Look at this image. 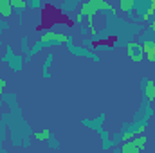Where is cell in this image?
<instances>
[{
	"label": "cell",
	"mask_w": 155,
	"mask_h": 153,
	"mask_svg": "<svg viewBox=\"0 0 155 153\" xmlns=\"http://www.w3.org/2000/svg\"><path fill=\"white\" fill-rule=\"evenodd\" d=\"M67 40H69V34L56 33V31H52V29H51V31H41V33H40L38 43L29 49L25 60H31L40 49H43V47H47V45H63V43H67Z\"/></svg>",
	"instance_id": "cell-1"
},
{
	"label": "cell",
	"mask_w": 155,
	"mask_h": 153,
	"mask_svg": "<svg viewBox=\"0 0 155 153\" xmlns=\"http://www.w3.org/2000/svg\"><path fill=\"white\" fill-rule=\"evenodd\" d=\"M2 61L7 63L13 72H20V70L24 69V58L18 56V54H15L11 45H5V54L2 56Z\"/></svg>",
	"instance_id": "cell-2"
},
{
	"label": "cell",
	"mask_w": 155,
	"mask_h": 153,
	"mask_svg": "<svg viewBox=\"0 0 155 153\" xmlns=\"http://www.w3.org/2000/svg\"><path fill=\"white\" fill-rule=\"evenodd\" d=\"M126 52H128V58L134 61V63H143L146 58H144V50H143V45L139 41H126Z\"/></svg>",
	"instance_id": "cell-3"
},
{
	"label": "cell",
	"mask_w": 155,
	"mask_h": 153,
	"mask_svg": "<svg viewBox=\"0 0 155 153\" xmlns=\"http://www.w3.org/2000/svg\"><path fill=\"white\" fill-rule=\"evenodd\" d=\"M67 49L74 54V56H83V58H90V60H94L96 63L99 61V56L96 54V52H92L90 49H87V47H76L74 45V41H72V36H69V40H67Z\"/></svg>",
	"instance_id": "cell-4"
},
{
	"label": "cell",
	"mask_w": 155,
	"mask_h": 153,
	"mask_svg": "<svg viewBox=\"0 0 155 153\" xmlns=\"http://www.w3.org/2000/svg\"><path fill=\"white\" fill-rule=\"evenodd\" d=\"M141 88H143V96L146 101H155V81L150 77H143L141 79Z\"/></svg>",
	"instance_id": "cell-5"
},
{
	"label": "cell",
	"mask_w": 155,
	"mask_h": 153,
	"mask_svg": "<svg viewBox=\"0 0 155 153\" xmlns=\"http://www.w3.org/2000/svg\"><path fill=\"white\" fill-rule=\"evenodd\" d=\"M141 45H143V50H144V58L148 61L155 63V40H143Z\"/></svg>",
	"instance_id": "cell-6"
},
{
	"label": "cell",
	"mask_w": 155,
	"mask_h": 153,
	"mask_svg": "<svg viewBox=\"0 0 155 153\" xmlns=\"http://www.w3.org/2000/svg\"><path fill=\"white\" fill-rule=\"evenodd\" d=\"M144 150L134 141V139H130V141H124V144L121 146V153H143Z\"/></svg>",
	"instance_id": "cell-7"
},
{
	"label": "cell",
	"mask_w": 155,
	"mask_h": 153,
	"mask_svg": "<svg viewBox=\"0 0 155 153\" xmlns=\"http://www.w3.org/2000/svg\"><path fill=\"white\" fill-rule=\"evenodd\" d=\"M105 119H107V115L105 114H101L97 119H83L81 122H83V126H87V128H92V130H99L101 128V124L105 122Z\"/></svg>",
	"instance_id": "cell-8"
},
{
	"label": "cell",
	"mask_w": 155,
	"mask_h": 153,
	"mask_svg": "<svg viewBox=\"0 0 155 153\" xmlns=\"http://www.w3.org/2000/svg\"><path fill=\"white\" fill-rule=\"evenodd\" d=\"M52 60H54V54L49 52L43 60V67H41V77L43 79H49L51 77V65H52Z\"/></svg>",
	"instance_id": "cell-9"
},
{
	"label": "cell",
	"mask_w": 155,
	"mask_h": 153,
	"mask_svg": "<svg viewBox=\"0 0 155 153\" xmlns=\"http://www.w3.org/2000/svg\"><path fill=\"white\" fill-rule=\"evenodd\" d=\"M13 13H15V9L11 5V0H0V16L9 18V16H13Z\"/></svg>",
	"instance_id": "cell-10"
},
{
	"label": "cell",
	"mask_w": 155,
	"mask_h": 153,
	"mask_svg": "<svg viewBox=\"0 0 155 153\" xmlns=\"http://www.w3.org/2000/svg\"><path fill=\"white\" fill-rule=\"evenodd\" d=\"M11 5H13V9H15V13H18L20 16H22V13L27 9V0H11Z\"/></svg>",
	"instance_id": "cell-11"
},
{
	"label": "cell",
	"mask_w": 155,
	"mask_h": 153,
	"mask_svg": "<svg viewBox=\"0 0 155 153\" xmlns=\"http://www.w3.org/2000/svg\"><path fill=\"white\" fill-rule=\"evenodd\" d=\"M119 9L123 13H128V11L135 9V2L134 0H119Z\"/></svg>",
	"instance_id": "cell-12"
},
{
	"label": "cell",
	"mask_w": 155,
	"mask_h": 153,
	"mask_svg": "<svg viewBox=\"0 0 155 153\" xmlns=\"http://www.w3.org/2000/svg\"><path fill=\"white\" fill-rule=\"evenodd\" d=\"M52 133L49 132V130H40V132H35V139L40 141V142H43V141H49V137H51Z\"/></svg>",
	"instance_id": "cell-13"
},
{
	"label": "cell",
	"mask_w": 155,
	"mask_h": 153,
	"mask_svg": "<svg viewBox=\"0 0 155 153\" xmlns=\"http://www.w3.org/2000/svg\"><path fill=\"white\" fill-rule=\"evenodd\" d=\"M76 4H78V0H65L63 5H61V11L63 13H71L72 9H76Z\"/></svg>",
	"instance_id": "cell-14"
},
{
	"label": "cell",
	"mask_w": 155,
	"mask_h": 153,
	"mask_svg": "<svg viewBox=\"0 0 155 153\" xmlns=\"http://www.w3.org/2000/svg\"><path fill=\"white\" fill-rule=\"evenodd\" d=\"M4 101H5L7 105H11L15 112H18V106H16V94H7V96L4 97Z\"/></svg>",
	"instance_id": "cell-15"
},
{
	"label": "cell",
	"mask_w": 155,
	"mask_h": 153,
	"mask_svg": "<svg viewBox=\"0 0 155 153\" xmlns=\"http://www.w3.org/2000/svg\"><path fill=\"white\" fill-rule=\"evenodd\" d=\"M83 20H85V16H83L79 11H78L76 15H72V24H74V25H79V24H83Z\"/></svg>",
	"instance_id": "cell-16"
},
{
	"label": "cell",
	"mask_w": 155,
	"mask_h": 153,
	"mask_svg": "<svg viewBox=\"0 0 155 153\" xmlns=\"http://www.w3.org/2000/svg\"><path fill=\"white\" fill-rule=\"evenodd\" d=\"M22 49H24V52H25V56H27V52H29V41H27L25 36L22 38Z\"/></svg>",
	"instance_id": "cell-17"
},
{
	"label": "cell",
	"mask_w": 155,
	"mask_h": 153,
	"mask_svg": "<svg viewBox=\"0 0 155 153\" xmlns=\"http://www.w3.org/2000/svg\"><path fill=\"white\" fill-rule=\"evenodd\" d=\"M83 45H85V47H87V49H94V41H92V40H83Z\"/></svg>",
	"instance_id": "cell-18"
},
{
	"label": "cell",
	"mask_w": 155,
	"mask_h": 153,
	"mask_svg": "<svg viewBox=\"0 0 155 153\" xmlns=\"http://www.w3.org/2000/svg\"><path fill=\"white\" fill-rule=\"evenodd\" d=\"M5 92V79L4 77H0V96Z\"/></svg>",
	"instance_id": "cell-19"
},
{
	"label": "cell",
	"mask_w": 155,
	"mask_h": 153,
	"mask_svg": "<svg viewBox=\"0 0 155 153\" xmlns=\"http://www.w3.org/2000/svg\"><path fill=\"white\" fill-rule=\"evenodd\" d=\"M49 142H51V148H54V150L58 148V142L54 141V135H51V137H49Z\"/></svg>",
	"instance_id": "cell-20"
},
{
	"label": "cell",
	"mask_w": 155,
	"mask_h": 153,
	"mask_svg": "<svg viewBox=\"0 0 155 153\" xmlns=\"http://www.w3.org/2000/svg\"><path fill=\"white\" fill-rule=\"evenodd\" d=\"M153 81H155V72H153Z\"/></svg>",
	"instance_id": "cell-21"
},
{
	"label": "cell",
	"mask_w": 155,
	"mask_h": 153,
	"mask_svg": "<svg viewBox=\"0 0 155 153\" xmlns=\"http://www.w3.org/2000/svg\"><path fill=\"white\" fill-rule=\"evenodd\" d=\"M0 105H2V101H0Z\"/></svg>",
	"instance_id": "cell-22"
}]
</instances>
